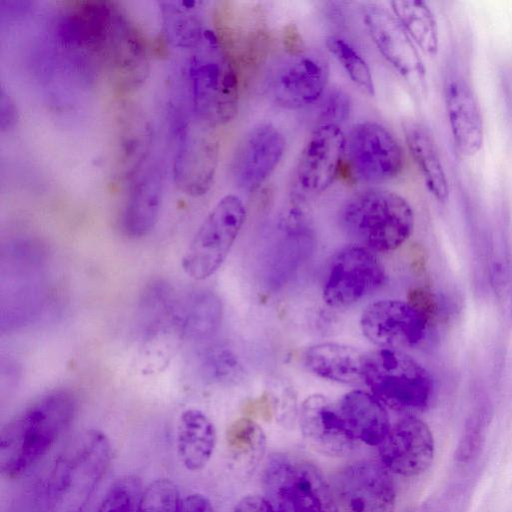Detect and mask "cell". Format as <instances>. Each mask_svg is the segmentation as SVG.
Listing matches in <instances>:
<instances>
[{"label": "cell", "instance_id": "6da1fadb", "mask_svg": "<svg viewBox=\"0 0 512 512\" xmlns=\"http://www.w3.org/2000/svg\"><path fill=\"white\" fill-rule=\"evenodd\" d=\"M111 460L107 435L87 429L75 435L37 483L33 512H82Z\"/></svg>", "mask_w": 512, "mask_h": 512}, {"label": "cell", "instance_id": "7a4b0ae2", "mask_svg": "<svg viewBox=\"0 0 512 512\" xmlns=\"http://www.w3.org/2000/svg\"><path fill=\"white\" fill-rule=\"evenodd\" d=\"M77 411L71 391L57 389L33 400L0 432V472L8 480L28 474L67 430Z\"/></svg>", "mask_w": 512, "mask_h": 512}, {"label": "cell", "instance_id": "3957f363", "mask_svg": "<svg viewBox=\"0 0 512 512\" xmlns=\"http://www.w3.org/2000/svg\"><path fill=\"white\" fill-rule=\"evenodd\" d=\"M188 82L195 119L214 128L235 118L239 106L236 65L211 29L190 53Z\"/></svg>", "mask_w": 512, "mask_h": 512}, {"label": "cell", "instance_id": "277c9868", "mask_svg": "<svg viewBox=\"0 0 512 512\" xmlns=\"http://www.w3.org/2000/svg\"><path fill=\"white\" fill-rule=\"evenodd\" d=\"M339 219L358 244L378 252L399 248L412 234L415 222L409 202L382 188L365 189L349 197Z\"/></svg>", "mask_w": 512, "mask_h": 512}, {"label": "cell", "instance_id": "5b68a950", "mask_svg": "<svg viewBox=\"0 0 512 512\" xmlns=\"http://www.w3.org/2000/svg\"><path fill=\"white\" fill-rule=\"evenodd\" d=\"M262 486L277 512H339L322 471L303 458L270 454L263 468Z\"/></svg>", "mask_w": 512, "mask_h": 512}, {"label": "cell", "instance_id": "8992f818", "mask_svg": "<svg viewBox=\"0 0 512 512\" xmlns=\"http://www.w3.org/2000/svg\"><path fill=\"white\" fill-rule=\"evenodd\" d=\"M363 381L382 404L406 413L425 410L434 390L430 372L397 349L380 348L367 354Z\"/></svg>", "mask_w": 512, "mask_h": 512}, {"label": "cell", "instance_id": "52a82bcc", "mask_svg": "<svg viewBox=\"0 0 512 512\" xmlns=\"http://www.w3.org/2000/svg\"><path fill=\"white\" fill-rule=\"evenodd\" d=\"M245 219L242 200L234 194L223 196L200 224L183 255V271L195 280L213 275L228 256Z\"/></svg>", "mask_w": 512, "mask_h": 512}, {"label": "cell", "instance_id": "ba28073f", "mask_svg": "<svg viewBox=\"0 0 512 512\" xmlns=\"http://www.w3.org/2000/svg\"><path fill=\"white\" fill-rule=\"evenodd\" d=\"M347 168L356 180L367 184L389 182L402 172L404 155L393 133L375 121L354 124L346 135Z\"/></svg>", "mask_w": 512, "mask_h": 512}, {"label": "cell", "instance_id": "9c48e42d", "mask_svg": "<svg viewBox=\"0 0 512 512\" xmlns=\"http://www.w3.org/2000/svg\"><path fill=\"white\" fill-rule=\"evenodd\" d=\"M385 279V268L371 249L349 244L330 261L322 297L330 307H349L380 288Z\"/></svg>", "mask_w": 512, "mask_h": 512}, {"label": "cell", "instance_id": "30bf717a", "mask_svg": "<svg viewBox=\"0 0 512 512\" xmlns=\"http://www.w3.org/2000/svg\"><path fill=\"white\" fill-rule=\"evenodd\" d=\"M98 66L120 92H132L147 79L150 54L141 30L117 5Z\"/></svg>", "mask_w": 512, "mask_h": 512}, {"label": "cell", "instance_id": "8fae6325", "mask_svg": "<svg viewBox=\"0 0 512 512\" xmlns=\"http://www.w3.org/2000/svg\"><path fill=\"white\" fill-rule=\"evenodd\" d=\"M363 335L386 349L415 348L429 333L430 320L425 310L413 302L383 299L369 304L360 316Z\"/></svg>", "mask_w": 512, "mask_h": 512}, {"label": "cell", "instance_id": "7c38bea8", "mask_svg": "<svg viewBox=\"0 0 512 512\" xmlns=\"http://www.w3.org/2000/svg\"><path fill=\"white\" fill-rule=\"evenodd\" d=\"M212 129L195 118L179 128L173 178L177 188L191 197L206 194L214 182L219 141Z\"/></svg>", "mask_w": 512, "mask_h": 512}, {"label": "cell", "instance_id": "4fadbf2b", "mask_svg": "<svg viewBox=\"0 0 512 512\" xmlns=\"http://www.w3.org/2000/svg\"><path fill=\"white\" fill-rule=\"evenodd\" d=\"M346 134L341 126L319 124L306 140L295 170L297 194L326 191L340 173L345 156Z\"/></svg>", "mask_w": 512, "mask_h": 512}, {"label": "cell", "instance_id": "5bb4252c", "mask_svg": "<svg viewBox=\"0 0 512 512\" xmlns=\"http://www.w3.org/2000/svg\"><path fill=\"white\" fill-rule=\"evenodd\" d=\"M286 147L283 133L272 123L251 127L239 140L231 160L236 186L253 192L260 188L280 163Z\"/></svg>", "mask_w": 512, "mask_h": 512}, {"label": "cell", "instance_id": "9a60e30c", "mask_svg": "<svg viewBox=\"0 0 512 512\" xmlns=\"http://www.w3.org/2000/svg\"><path fill=\"white\" fill-rule=\"evenodd\" d=\"M116 3L106 0H75L64 3L57 21L61 43L98 64Z\"/></svg>", "mask_w": 512, "mask_h": 512}, {"label": "cell", "instance_id": "2e32d148", "mask_svg": "<svg viewBox=\"0 0 512 512\" xmlns=\"http://www.w3.org/2000/svg\"><path fill=\"white\" fill-rule=\"evenodd\" d=\"M368 33L382 57L410 84L423 85L426 71L417 46L392 11L377 3L362 9Z\"/></svg>", "mask_w": 512, "mask_h": 512}, {"label": "cell", "instance_id": "e0dca14e", "mask_svg": "<svg viewBox=\"0 0 512 512\" xmlns=\"http://www.w3.org/2000/svg\"><path fill=\"white\" fill-rule=\"evenodd\" d=\"M329 67L321 55L292 54L274 72L270 91L274 102L288 110L317 103L327 90Z\"/></svg>", "mask_w": 512, "mask_h": 512}, {"label": "cell", "instance_id": "ac0fdd59", "mask_svg": "<svg viewBox=\"0 0 512 512\" xmlns=\"http://www.w3.org/2000/svg\"><path fill=\"white\" fill-rule=\"evenodd\" d=\"M336 493L344 512H394L396 490L383 465L358 461L340 471Z\"/></svg>", "mask_w": 512, "mask_h": 512}, {"label": "cell", "instance_id": "d6986e66", "mask_svg": "<svg viewBox=\"0 0 512 512\" xmlns=\"http://www.w3.org/2000/svg\"><path fill=\"white\" fill-rule=\"evenodd\" d=\"M383 466L403 477L427 471L434 459V439L428 425L413 415L399 419L378 446Z\"/></svg>", "mask_w": 512, "mask_h": 512}, {"label": "cell", "instance_id": "ffe728a7", "mask_svg": "<svg viewBox=\"0 0 512 512\" xmlns=\"http://www.w3.org/2000/svg\"><path fill=\"white\" fill-rule=\"evenodd\" d=\"M299 425L308 445L322 455L346 456L358 442L338 403L320 394L310 395L302 402Z\"/></svg>", "mask_w": 512, "mask_h": 512}, {"label": "cell", "instance_id": "44dd1931", "mask_svg": "<svg viewBox=\"0 0 512 512\" xmlns=\"http://www.w3.org/2000/svg\"><path fill=\"white\" fill-rule=\"evenodd\" d=\"M164 167L158 158H149L128 182L121 227L130 238H141L156 225L164 194Z\"/></svg>", "mask_w": 512, "mask_h": 512}, {"label": "cell", "instance_id": "7402d4cb", "mask_svg": "<svg viewBox=\"0 0 512 512\" xmlns=\"http://www.w3.org/2000/svg\"><path fill=\"white\" fill-rule=\"evenodd\" d=\"M114 172L120 181H130L150 158L153 128L141 108L124 105L116 118Z\"/></svg>", "mask_w": 512, "mask_h": 512}, {"label": "cell", "instance_id": "603a6c76", "mask_svg": "<svg viewBox=\"0 0 512 512\" xmlns=\"http://www.w3.org/2000/svg\"><path fill=\"white\" fill-rule=\"evenodd\" d=\"M445 103L451 133L458 151L474 156L484 142V126L476 95L460 74L450 73L445 83Z\"/></svg>", "mask_w": 512, "mask_h": 512}, {"label": "cell", "instance_id": "cb8c5ba5", "mask_svg": "<svg viewBox=\"0 0 512 512\" xmlns=\"http://www.w3.org/2000/svg\"><path fill=\"white\" fill-rule=\"evenodd\" d=\"M366 355L345 344L322 342L308 347L303 354L304 366L314 375L343 384L363 380Z\"/></svg>", "mask_w": 512, "mask_h": 512}, {"label": "cell", "instance_id": "d4e9b609", "mask_svg": "<svg viewBox=\"0 0 512 512\" xmlns=\"http://www.w3.org/2000/svg\"><path fill=\"white\" fill-rule=\"evenodd\" d=\"M341 413L358 442L379 446L386 438L390 420L384 405L371 393L353 390L338 402Z\"/></svg>", "mask_w": 512, "mask_h": 512}, {"label": "cell", "instance_id": "484cf974", "mask_svg": "<svg viewBox=\"0 0 512 512\" xmlns=\"http://www.w3.org/2000/svg\"><path fill=\"white\" fill-rule=\"evenodd\" d=\"M216 439L215 426L204 412L190 408L181 413L176 429V449L188 471H200L208 464Z\"/></svg>", "mask_w": 512, "mask_h": 512}, {"label": "cell", "instance_id": "4316f807", "mask_svg": "<svg viewBox=\"0 0 512 512\" xmlns=\"http://www.w3.org/2000/svg\"><path fill=\"white\" fill-rule=\"evenodd\" d=\"M403 130L407 147L427 189L439 202H445L449 196L448 182L430 131L417 121L405 122Z\"/></svg>", "mask_w": 512, "mask_h": 512}, {"label": "cell", "instance_id": "83f0119b", "mask_svg": "<svg viewBox=\"0 0 512 512\" xmlns=\"http://www.w3.org/2000/svg\"><path fill=\"white\" fill-rule=\"evenodd\" d=\"M200 2H160L163 29L167 41L175 48L193 52L208 28L204 26Z\"/></svg>", "mask_w": 512, "mask_h": 512}, {"label": "cell", "instance_id": "f1b7e54d", "mask_svg": "<svg viewBox=\"0 0 512 512\" xmlns=\"http://www.w3.org/2000/svg\"><path fill=\"white\" fill-rule=\"evenodd\" d=\"M175 317L185 337L206 338L220 326L223 317L222 301L211 290H196L184 301Z\"/></svg>", "mask_w": 512, "mask_h": 512}, {"label": "cell", "instance_id": "f546056e", "mask_svg": "<svg viewBox=\"0 0 512 512\" xmlns=\"http://www.w3.org/2000/svg\"><path fill=\"white\" fill-rule=\"evenodd\" d=\"M390 6L415 45L424 53L435 55L439 48L438 26L428 5L422 1L395 0Z\"/></svg>", "mask_w": 512, "mask_h": 512}, {"label": "cell", "instance_id": "4dcf8cb0", "mask_svg": "<svg viewBox=\"0 0 512 512\" xmlns=\"http://www.w3.org/2000/svg\"><path fill=\"white\" fill-rule=\"evenodd\" d=\"M226 440L229 450L244 470L252 472L266 450V437L261 426L250 418H239L227 429Z\"/></svg>", "mask_w": 512, "mask_h": 512}, {"label": "cell", "instance_id": "1f68e13d", "mask_svg": "<svg viewBox=\"0 0 512 512\" xmlns=\"http://www.w3.org/2000/svg\"><path fill=\"white\" fill-rule=\"evenodd\" d=\"M202 378L211 384H236L244 377V366L235 350L226 343L206 347L199 357Z\"/></svg>", "mask_w": 512, "mask_h": 512}, {"label": "cell", "instance_id": "d6a6232c", "mask_svg": "<svg viewBox=\"0 0 512 512\" xmlns=\"http://www.w3.org/2000/svg\"><path fill=\"white\" fill-rule=\"evenodd\" d=\"M328 51L341 65L350 80L365 94L375 95L371 69L366 60L346 39L330 36L326 40Z\"/></svg>", "mask_w": 512, "mask_h": 512}, {"label": "cell", "instance_id": "836d02e7", "mask_svg": "<svg viewBox=\"0 0 512 512\" xmlns=\"http://www.w3.org/2000/svg\"><path fill=\"white\" fill-rule=\"evenodd\" d=\"M143 491L139 477L122 475L111 483L96 512H138Z\"/></svg>", "mask_w": 512, "mask_h": 512}, {"label": "cell", "instance_id": "e575fe53", "mask_svg": "<svg viewBox=\"0 0 512 512\" xmlns=\"http://www.w3.org/2000/svg\"><path fill=\"white\" fill-rule=\"evenodd\" d=\"M179 501L175 483L169 479H157L144 488L138 512H176Z\"/></svg>", "mask_w": 512, "mask_h": 512}, {"label": "cell", "instance_id": "d590c367", "mask_svg": "<svg viewBox=\"0 0 512 512\" xmlns=\"http://www.w3.org/2000/svg\"><path fill=\"white\" fill-rule=\"evenodd\" d=\"M317 125L334 124L341 126L351 114V99L341 88L326 90L320 98Z\"/></svg>", "mask_w": 512, "mask_h": 512}, {"label": "cell", "instance_id": "8d00e7d4", "mask_svg": "<svg viewBox=\"0 0 512 512\" xmlns=\"http://www.w3.org/2000/svg\"><path fill=\"white\" fill-rule=\"evenodd\" d=\"M484 407L478 408L467 420L463 438L456 451V458L465 461L471 457L479 444L482 431L487 424L488 413Z\"/></svg>", "mask_w": 512, "mask_h": 512}, {"label": "cell", "instance_id": "74e56055", "mask_svg": "<svg viewBox=\"0 0 512 512\" xmlns=\"http://www.w3.org/2000/svg\"><path fill=\"white\" fill-rule=\"evenodd\" d=\"M18 111L13 99L2 88L0 93V128L1 131L11 130L17 123Z\"/></svg>", "mask_w": 512, "mask_h": 512}, {"label": "cell", "instance_id": "f35d334b", "mask_svg": "<svg viewBox=\"0 0 512 512\" xmlns=\"http://www.w3.org/2000/svg\"><path fill=\"white\" fill-rule=\"evenodd\" d=\"M176 512H214L210 500L203 494L193 493L180 498Z\"/></svg>", "mask_w": 512, "mask_h": 512}, {"label": "cell", "instance_id": "ab89813d", "mask_svg": "<svg viewBox=\"0 0 512 512\" xmlns=\"http://www.w3.org/2000/svg\"><path fill=\"white\" fill-rule=\"evenodd\" d=\"M234 512H277L266 497L247 495L235 506Z\"/></svg>", "mask_w": 512, "mask_h": 512}]
</instances>
